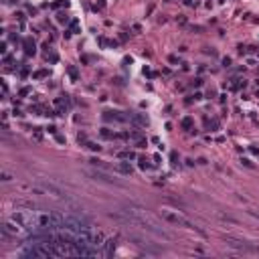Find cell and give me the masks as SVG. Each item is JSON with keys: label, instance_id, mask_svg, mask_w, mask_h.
Listing matches in <instances>:
<instances>
[{"label": "cell", "instance_id": "1", "mask_svg": "<svg viewBox=\"0 0 259 259\" xmlns=\"http://www.w3.org/2000/svg\"><path fill=\"white\" fill-rule=\"evenodd\" d=\"M162 217L166 219L168 223H174V225H182V227H186V229H194V225L192 223H188L184 217H180V215H176V213H170V210H162Z\"/></svg>", "mask_w": 259, "mask_h": 259}, {"label": "cell", "instance_id": "2", "mask_svg": "<svg viewBox=\"0 0 259 259\" xmlns=\"http://www.w3.org/2000/svg\"><path fill=\"white\" fill-rule=\"evenodd\" d=\"M22 233H25V229H22L18 223H14L12 219L2 225V235L4 237H18V235H22Z\"/></svg>", "mask_w": 259, "mask_h": 259}, {"label": "cell", "instance_id": "3", "mask_svg": "<svg viewBox=\"0 0 259 259\" xmlns=\"http://www.w3.org/2000/svg\"><path fill=\"white\" fill-rule=\"evenodd\" d=\"M93 180H99V182H107V184H115V178H111L109 174L105 172H99V170H93V172H87Z\"/></svg>", "mask_w": 259, "mask_h": 259}, {"label": "cell", "instance_id": "4", "mask_svg": "<svg viewBox=\"0 0 259 259\" xmlns=\"http://www.w3.org/2000/svg\"><path fill=\"white\" fill-rule=\"evenodd\" d=\"M113 249H115V239H107V241L103 243V251H101V255H103V257H109V255L113 253Z\"/></svg>", "mask_w": 259, "mask_h": 259}, {"label": "cell", "instance_id": "5", "mask_svg": "<svg viewBox=\"0 0 259 259\" xmlns=\"http://www.w3.org/2000/svg\"><path fill=\"white\" fill-rule=\"evenodd\" d=\"M120 111H105V120H113V122H126V115H117Z\"/></svg>", "mask_w": 259, "mask_h": 259}, {"label": "cell", "instance_id": "6", "mask_svg": "<svg viewBox=\"0 0 259 259\" xmlns=\"http://www.w3.org/2000/svg\"><path fill=\"white\" fill-rule=\"evenodd\" d=\"M115 170L122 172V174H132V166H130V164H117Z\"/></svg>", "mask_w": 259, "mask_h": 259}, {"label": "cell", "instance_id": "7", "mask_svg": "<svg viewBox=\"0 0 259 259\" xmlns=\"http://www.w3.org/2000/svg\"><path fill=\"white\" fill-rule=\"evenodd\" d=\"M134 122L140 124V126H146V124H148V120H146L144 115H134Z\"/></svg>", "mask_w": 259, "mask_h": 259}, {"label": "cell", "instance_id": "8", "mask_svg": "<svg viewBox=\"0 0 259 259\" xmlns=\"http://www.w3.org/2000/svg\"><path fill=\"white\" fill-rule=\"evenodd\" d=\"M25 47H27V53H29V55H33V53H35V43L27 41V43H25Z\"/></svg>", "mask_w": 259, "mask_h": 259}, {"label": "cell", "instance_id": "9", "mask_svg": "<svg viewBox=\"0 0 259 259\" xmlns=\"http://www.w3.org/2000/svg\"><path fill=\"white\" fill-rule=\"evenodd\" d=\"M190 126H192L190 117H184V120H182V128H190Z\"/></svg>", "mask_w": 259, "mask_h": 259}, {"label": "cell", "instance_id": "10", "mask_svg": "<svg viewBox=\"0 0 259 259\" xmlns=\"http://www.w3.org/2000/svg\"><path fill=\"white\" fill-rule=\"evenodd\" d=\"M140 168H142V170H146V168H150V164H148L146 160H140Z\"/></svg>", "mask_w": 259, "mask_h": 259}, {"label": "cell", "instance_id": "11", "mask_svg": "<svg viewBox=\"0 0 259 259\" xmlns=\"http://www.w3.org/2000/svg\"><path fill=\"white\" fill-rule=\"evenodd\" d=\"M87 148H91V150H99V146H95L93 142H89V144H87Z\"/></svg>", "mask_w": 259, "mask_h": 259}]
</instances>
